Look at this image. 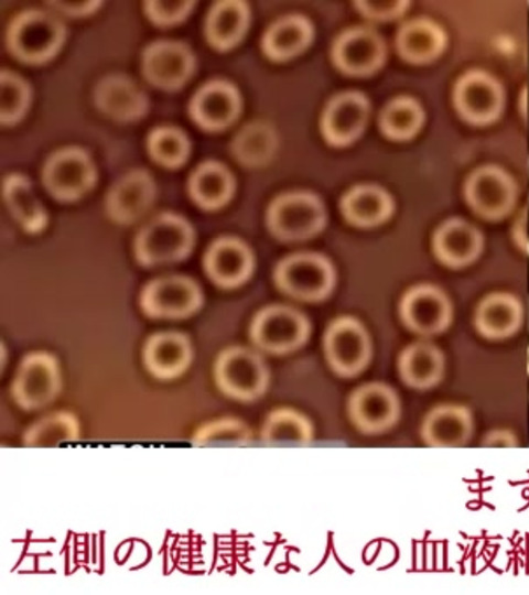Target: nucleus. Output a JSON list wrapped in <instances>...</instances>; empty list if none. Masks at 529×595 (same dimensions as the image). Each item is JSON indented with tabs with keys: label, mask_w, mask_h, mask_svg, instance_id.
<instances>
[{
	"label": "nucleus",
	"mask_w": 529,
	"mask_h": 595,
	"mask_svg": "<svg viewBox=\"0 0 529 595\" xmlns=\"http://www.w3.org/2000/svg\"><path fill=\"white\" fill-rule=\"evenodd\" d=\"M65 34V26L58 18L30 9L17 14L9 23L7 46L19 61L42 64L56 55Z\"/></svg>",
	"instance_id": "f257e3e1"
},
{
	"label": "nucleus",
	"mask_w": 529,
	"mask_h": 595,
	"mask_svg": "<svg viewBox=\"0 0 529 595\" xmlns=\"http://www.w3.org/2000/svg\"><path fill=\"white\" fill-rule=\"evenodd\" d=\"M194 242V229L184 217L162 213L138 232L134 256L143 267L164 266L185 259Z\"/></svg>",
	"instance_id": "f03ea898"
},
{
	"label": "nucleus",
	"mask_w": 529,
	"mask_h": 595,
	"mask_svg": "<svg viewBox=\"0 0 529 595\" xmlns=\"http://www.w3.org/2000/svg\"><path fill=\"white\" fill-rule=\"evenodd\" d=\"M214 376L226 396L240 401H251L262 396L269 381L262 358L241 346L226 348L218 355Z\"/></svg>",
	"instance_id": "7ed1b4c3"
},
{
	"label": "nucleus",
	"mask_w": 529,
	"mask_h": 595,
	"mask_svg": "<svg viewBox=\"0 0 529 595\" xmlns=\"http://www.w3.org/2000/svg\"><path fill=\"white\" fill-rule=\"evenodd\" d=\"M326 221L321 199L307 192H292L277 197L269 206L267 224L282 240H303L320 232Z\"/></svg>",
	"instance_id": "20e7f679"
},
{
	"label": "nucleus",
	"mask_w": 529,
	"mask_h": 595,
	"mask_svg": "<svg viewBox=\"0 0 529 595\" xmlns=\"http://www.w3.org/2000/svg\"><path fill=\"white\" fill-rule=\"evenodd\" d=\"M96 167L88 153L67 147L52 153L42 170L47 193L60 202H74L87 194L96 182Z\"/></svg>",
	"instance_id": "39448f33"
},
{
	"label": "nucleus",
	"mask_w": 529,
	"mask_h": 595,
	"mask_svg": "<svg viewBox=\"0 0 529 595\" xmlns=\"http://www.w3.org/2000/svg\"><path fill=\"white\" fill-rule=\"evenodd\" d=\"M274 279L287 294L303 301H319L332 291L335 272L330 261L317 253H296L283 259Z\"/></svg>",
	"instance_id": "423d86ee"
},
{
	"label": "nucleus",
	"mask_w": 529,
	"mask_h": 595,
	"mask_svg": "<svg viewBox=\"0 0 529 595\" xmlns=\"http://www.w3.org/2000/svg\"><path fill=\"white\" fill-rule=\"evenodd\" d=\"M198 284L185 275L156 278L142 289L140 306L152 318L180 320L194 314L202 305Z\"/></svg>",
	"instance_id": "0eeeda50"
},
{
	"label": "nucleus",
	"mask_w": 529,
	"mask_h": 595,
	"mask_svg": "<svg viewBox=\"0 0 529 595\" xmlns=\"http://www.w3.org/2000/svg\"><path fill=\"white\" fill-rule=\"evenodd\" d=\"M60 389L61 371L56 358L46 351H33L21 360L11 393L18 405L35 410L52 402Z\"/></svg>",
	"instance_id": "6e6552de"
},
{
	"label": "nucleus",
	"mask_w": 529,
	"mask_h": 595,
	"mask_svg": "<svg viewBox=\"0 0 529 595\" xmlns=\"http://www.w3.org/2000/svg\"><path fill=\"white\" fill-rule=\"evenodd\" d=\"M310 332L305 317L283 305L262 309L252 320L250 337L260 349L271 354H285L301 347Z\"/></svg>",
	"instance_id": "1a4fd4ad"
},
{
	"label": "nucleus",
	"mask_w": 529,
	"mask_h": 595,
	"mask_svg": "<svg viewBox=\"0 0 529 595\" xmlns=\"http://www.w3.org/2000/svg\"><path fill=\"white\" fill-rule=\"evenodd\" d=\"M324 353L331 368L343 377L363 371L371 356V344L365 327L349 316L338 317L324 335Z\"/></svg>",
	"instance_id": "9d476101"
},
{
	"label": "nucleus",
	"mask_w": 529,
	"mask_h": 595,
	"mask_svg": "<svg viewBox=\"0 0 529 595\" xmlns=\"http://www.w3.org/2000/svg\"><path fill=\"white\" fill-rule=\"evenodd\" d=\"M141 65L143 76L151 85L174 91L191 78L195 69V57L184 43L161 40L144 48Z\"/></svg>",
	"instance_id": "9b49d317"
},
{
	"label": "nucleus",
	"mask_w": 529,
	"mask_h": 595,
	"mask_svg": "<svg viewBox=\"0 0 529 595\" xmlns=\"http://www.w3.org/2000/svg\"><path fill=\"white\" fill-rule=\"evenodd\" d=\"M347 410L356 429L366 434H378L396 424L400 414V402L388 385L369 382L353 391Z\"/></svg>",
	"instance_id": "f8f14e48"
},
{
	"label": "nucleus",
	"mask_w": 529,
	"mask_h": 595,
	"mask_svg": "<svg viewBox=\"0 0 529 595\" xmlns=\"http://www.w3.org/2000/svg\"><path fill=\"white\" fill-rule=\"evenodd\" d=\"M154 197L155 183L150 173L132 170L110 187L105 202L106 213L114 223L130 225L148 212Z\"/></svg>",
	"instance_id": "ddd939ff"
},
{
	"label": "nucleus",
	"mask_w": 529,
	"mask_h": 595,
	"mask_svg": "<svg viewBox=\"0 0 529 595\" xmlns=\"http://www.w3.org/2000/svg\"><path fill=\"white\" fill-rule=\"evenodd\" d=\"M94 102L104 116L117 122L137 121L149 108L145 91L123 74L99 79L94 88Z\"/></svg>",
	"instance_id": "4468645a"
},
{
	"label": "nucleus",
	"mask_w": 529,
	"mask_h": 595,
	"mask_svg": "<svg viewBox=\"0 0 529 595\" xmlns=\"http://www.w3.org/2000/svg\"><path fill=\"white\" fill-rule=\"evenodd\" d=\"M240 106V96L234 85L225 80H213L194 94L188 111L191 118L202 129L218 131L236 120Z\"/></svg>",
	"instance_id": "2eb2a0df"
},
{
	"label": "nucleus",
	"mask_w": 529,
	"mask_h": 595,
	"mask_svg": "<svg viewBox=\"0 0 529 595\" xmlns=\"http://www.w3.org/2000/svg\"><path fill=\"white\" fill-rule=\"evenodd\" d=\"M386 55L381 37L364 28L348 30L335 41L332 57L335 65L349 75L364 76L377 71Z\"/></svg>",
	"instance_id": "dca6fc26"
},
{
	"label": "nucleus",
	"mask_w": 529,
	"mask_h": 595,
	"mask_svg": "<svg viewBox=\"0 0 529 595\" xmlns=\"http://www.w3.org/2000/svg\"><path fill=\"white\" fill-rule=\"evenodd\" d=\"M368 115L369 102L363 94L348 91L337 95L323 112L322 133L333 145H347L360 136Z\"/></svg>",
	"instance_id": "f3484780"
},
{
	"label": "nucleus",
	"mask_w": 529,
	"mask_h": 595,
	"mask_svg": "<svg viewBox=\"0 0 529 595\" xmlns=\"http://www.w3.org/2000/svg\"><path fill=\"white\" fill-rule=\"evenodd\" d=\"M208 278L219 286L235 288L248 280L253 268L250 249L241 240L223 237L215 240L204 256Z\"/></svg>",
	"instance_id": "a211bd4d"
},
{
	"label": "nucleus",
	"mask_w": 529,
	"mask_h": 595,
	"mask_svg": "<svg viewBox=\"0 0 529 595\" xmlns=\"http://www.w3.org/2000/svg\"><path fill=\"white\" fill-rule=\"evenodd\" d=\"M400 313L403 322L412 331L434 334L447 325L451 307L446 296L439 289L419 285L404 294Z\"/></svg>",
	"instance_id": "6ab92c4d"
},
{
	"label": "nucleus",
	"mask_w": 529,
	"mask_h": 595,
	"mask_svg": "<svg viewBox=\"0 0 529 595\" xmlns=\"http://www.w3.org/2000/svg\"><path fill=\"white\" fill-rule=\"evenodd\" d=\"M142 356L150 374L160 379H172L181 376L188 368L193 358V348L184 334L160 332L148 338Z\"/></svg>",
	"instance_id": "aec40b11"
},
{
	"label": "nucleus",
	"mask_w": 529,
	"mask_h": 595,
	"mask_svg": "<svg viewBox=\"0 0 529 595\" xmlns=\"http://www.w3.org/2000/svg\"><path fill=\"white\" fill-rule=\"evenodd\" d=\"M249 24V9L244 1L217 2L205 23L208 43L218 51H227L244 37Z\"/></svg>",
	"instance_id": "412c9836"
},
{
	"label": "nucleus",
	"mask_w": 529,
	"mask_h": 595,
	"mask_svg": "<svg viewBox=\"0 0 529 595\" xmlns=\"http://www.w3.org/2000/svg\"><path fill=\"white\" fill-rule=\"evenodd\" d=\"M466 195L477 212L484 216L498 217L510 208L514 188L504 173L487 169L471 177Z\"/></svg>",
	"instance_id": "4be33fe9"
},
{
	"label": "nucleus",
	"mask_w": 529,
	"mask_h": 595,
	"mask_svg": "<svg viewBox=\"0 0 529 595\" xmlns=\"http://www.w3.org/2000/svg\"><path fill=\"white\" fill-rule=\"evenodd\" d=\"M187 187L195 204L212 210L229 202L235 182L226 166L216 161H206L193 171Z\"/></svg>",
	"instance_id": "5701e85b"
},
{
	"label": "nucleus",
	"mask_w": 529,
	"mask_h": 595,
	"mask_svg": "<svg viewBox=\"0 0 529 595\" xmlns=\"http://www.w3.org/2000/svg\"><path fill=\"white\" fill-rule=\"evenodd\" d=\"M472 432L468 412L456 405L433 409L424 419L421 435L423 441L435 447H454L464 444Z\"/></svg>",
	"instance_id": "b1692460"
},
{
	"label": "nucleus",
	"mask_w": 529,
	"mask_h": 595,
	"mask_svg": "<svg viewBox=\"0 0 529 595\" xmlns=\"http://www.w3.org/2000/svg\"><path fill=\"white\" fill-rule=\"evenodd\" d=\"M341 208L349 223L359 227H373L390 217L393 203L381 187L358 185L343 196Z\"/></svg>",
	"instance_id": "393cba45"
},
{
	"label": "nucleus",
	"mask_w": 529,
	"mask_h": 595,
	"mask_svg": "<svg viewBox=\"0 0 529 595\" xmlns=\"http://www.w3.org/2000/svg\"><path fill=\"white\" fill-rule=\"evenodd\" d=\"M2 194L9 212L25 231L37 234L45 228L47 223L45 208L25 176L18 173L7 175L3 180Z\"/></svg>",
	"instance_id": "a878e982"
},
{
	"label": "nucleus",
	"mask_w": 529,
	"mask_h": 595,
	"mask_svg": "<svg viewBox=\"0 0 529 595\" xmlns=\"http://www.w3.org/2000/svg\"><path fill=\"white\" fill-rule=\"evenodd\" d=\"M312 37L310 21L301 15H290L268 29L262 39V50L269 58L284 61L303 52Z\"/></svg>",
	"instance_id": "bb28decb"
},
{
	"label": "nucleus",
	"mask_w": 529,
	"mask_h": 595,
	"mask_svg": "<svg viewBox=\"0 0 529 595\" xmlns=\"http://www.w3.org/2000/svg\"><path fill=\"white\" fill-rule=\"evenodd\" d=\"M456 105L461 112L474 121H487L500 107L497 85L486 76L468 75L456 88Z\"/></svg>",
	"instance_id": "cd10ccee"
},
{
	"label": "nucleus",
	"mask_w": 529,
	"mask_h": 595,
	"mask_svg": "<svg viewBox=\"0 0 529 595\" xmlns=\"http://www.w3.org/2000/svg\"><path fill=\"white\" fill-rule=\"evenodd\" d=\"M443 356L431 344L415 343L400 355L398 369L401 379L410 387L424 389L435 385L443 372Z\"/></svg>",
	"instance_id": "c85d7f7f"
},
{
	"label": "nucleus",
	"mask_w": 529,
	"mask_h": 595,
	"mask_svg": "<svg viewBox=\"0 0 529 595\" xmlns=\"http://www.w3.org/2000/svg\"><path fill=\"white\" fill-rule=\"evenodd\" d=\"M481 237L468 224L450 220L442 225L434 237V250L444 263L463 266L472 261L479 252Z\"/></svg>",
	"instance_id": "c756f323"
},
{
	"label": "nucleus",
	"mask_w": 529,
	"mask_h": 595,
	"mask_svg": "<svg viewBox=\"0 0 529 595\" xmlns=\"http://www.w3.org/2000/svg\"><path fill=\"white\" fill-rule=\"evenodd\" d=\"M444 46L441 29L427 20L406 23L397 36L400 55L412 63H425L436 57Z\"/></svg>",
	"instance_id": "7c9ffc66"
},
{
	"label": "nucleus",
	"mask_w": 529,
	"mask_h": 595,
	"mask_svg": "<svg viewBox=\"0 0 529 595\" xmlns=\"http://www.w3.org/2000/svg\"><path fill=\"white\" fill-rule=\"evenodd\" d=\"M520 320L519 303L507 294L488 296L476 313L477 327L489 337H505L511 334L519 326Z\"/></svg>",
	"instance_id": "2f4dec72"
},
{
	"label": "nucleus",
	"mask_w": 529,
	"mask_h": 595,
	"mask_svg": "<svg viewBox=\"0 0 529 595\" xmlns=\"http://www.w3.org/2000/svg\"><path fill=\"white\" fill-rule=\"evenodd\" d=\"M313 439V426L302 413L280 408L272 411L263 422L261 440L267 444L305 445Z\"/></svg>",
	"instance_id": "473e14b6"
},
{
	"label": "nucleus",
	"mask_w": 529,
	"mask_h": 595,
	"mask_svg": "<svg viewBox=\"0 0 529 595\" xmlns=\"http://www.w3.org/2000/svg\"><path fill=\"white\" fill-rule=\"evenodd\" d=\"M79 424L69 412L48 414L33 423L23 435V443L30 447H54L77 440Z\"/></svg>",
	"instance_id": "72a5a7b5"
},
{
	"label": "nucleus",
	"mask_w": 529,
	"mask_h": 595,
	"mask_svg": "<svg viewBox=\"0 0 529 595\" xmlns=\"http://www.w3.org/2000/svg\"><path fill=\"white\" fill-rule=\"evenodd\" d=\"M147 149L154 162L164 167L176 169L186 162L191 145L182 130L158 127L149 133Z\"/></svg>",
	"instance_id": "f704fd0d"
},
{
	"label": "nucleus",
	"mask_w": 529,
	"mask_h": 595,
	"mask_svg": "<svg viewBox=\"0 0 529 595\" xmlns=\"http://www.w3.org/2000/svg\"><path fill=\"white\" fill-rule=\"evenodd\" d=\"M422 121L423 112L418 102L400 97L385 107L380 116V128L390 139L406 140L419 131Z\"/></svg>",
	"instance_id": "c9c22d12"
},
{
	"label": "nucleus",
	"mask_w": 529,
	"mask_h": 595,
	"mask_svg": "<svg viewBox=\"0 0 529 595\" xmlns=\"http://www.w3.org/2000/svg\"><path fill=\"white\" fill-rule=\"evenodd\" d=\"M31 100L29 85L19 75L2 69L0 74V120L3 126L19 122Z\"/></svg>",
	"instance_id": "e433bc0d"
},
{
	"label": "nucleus",
	"mask_w": 529,
	"mask_h": 595,
	"mask_svg": "<svg viewBox=\"0 0 529 595\" xmlns=\"http://www.w3.org/2000/svg\"><path fill=\"white\" fill-rule=\"evenodd\" d=\"M250 428L241 420L223 418L205 423L193 435L196 445L244 444L251 440Z\"/></svg>",
	"instance_id": "4c0bfd02"
},
{
	"label": "nucleus",
	"mask_w": 529,
	"mask_h": 595,
	"mask_svg": "<svg viewBox=\"0 0 529 595\" xmlns=\"http://www.w3.org/2000/svg\"><path fill=\"white\" fill-rule=\"evenodd\" d=\"M266 137L257 126H247L237 134L233 143L236 158L245 164H256L266 151Z\"/></svg>",
	"instance_id": "58836bf2"
},
{
	"label": "nucleus",
	"mask_w": 529,
	"mask_h": 595,
	"mask_svg": "<svg viewBox=\"0 0 529 595\" xmlns=\"http://www.w3.org/2000/svg\"><path fill=\"white\" fill-rule=\"evenodd\" d=\"M194 1H145L144 12L149 20L160 26L174 25L192 11Z\"/></svg>",
	"instance_id": "ea45409f"
},
{
	"label": "nucleus",
	"mask_w": 529,
	"mask_h": 595,
	"mask_svg": "<svg viewBox=\"0 0 529 595\" xmlns=\"http://www.w3.org/2000/svg\"><path fill=\"white\" fill-rule=\"evenodd\" d=\"M356 8L367 18L388 20L399 17L406 8L407 1H356Z\"/></svg>",
	"instance_id": "a19ab883"
},
{
	"label": "nucleus",
	"mask_w": 529,
	"mask_h": 595,
	"mask_svg": "<svg viewBox=\"0 0 529 595\" xmlns=\"http://www.w3.org/2000/svg\"><path fill=\"white\" fill-rule=\"evenodd\" d=\"M50 4L68 17H86L95 12L101 1H48Z\"/></svg>",
	"instance_id": "79ce46f5"
}]
</instances>
